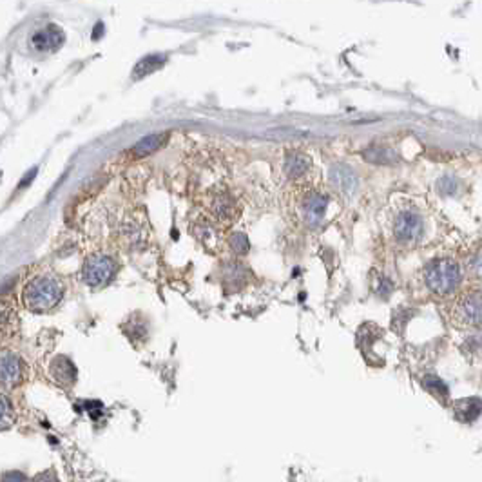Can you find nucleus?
<instances>
[{"label": "nucleus", "instance_id": "f8f14e48", "mask_svg": "<svg viewBox=\"0 0 482 482\" xmlns=\"http://www.w3.org/2000/svg\"><path fill=\"white\" fill-rule=\"evenodd\" d=\"M169 135L167 133H156V135H149L142 138L138 144L133 147V153L136 156H147V154H153L154 151H158L163 144L167 142Z\"/></svg>", "mask_w": 482, "mask_h": 482}, {"label": "nucleus", "instance_id": "20e7f679", "mask_svg": "<svg viewBox=\"0 0 482 482\" xmlns=\"http://www.w3.org/2000/svg\"><path fill=\"white\" fill-rule=\"evenodd\" d=\"M118 265L111 256L105 254H96L91 256L84 265L82 278L91 287H104L116 276Z\"/></svg>", "mask_w": 482, "mask_h": 482}, {"label": "nucleus", "instance_id": "f03ea898", "mask_svg": "<svg viewBox=\"0 0 482 482\" xmlns=\"http://www.w3.org/2000/svg\"><path fill=\"white\" fill-rule=\"evenodd\" d=\"M62 299V285L53 278L40 276L24 289V305L33 312L53 310Z\"/></svg>", "mask_w": 482, "mask_h": 482}, {"label": "nucleus", "instance_id": "aec40b11", "mask_svg": "<svg viewBox=\"0 0 482 482\" xmlns=\"http://www.w3.org/2000/svg\"><path fill=\"white\" fill-rule=\"evenodd\" d=\"M439 190H441L442 194H446V196L455 194V190H457L455 180H451V178H442L441 183H439Z\"/></svg>", "mask_w": 482, "mask_h": 482}, {"label": "nucleus", "instance_id": "423d86ee", "mask_svg": "<svg viewBox=\"0 0 482 482\" xmlns=\"http://www.w3.org/2000/svg\"><path fill=\"white\" fill-rule=\"evenodd\" d=\"M326 207H329V198L324 194L319 193H310L303 202V220L307 223L308 227L316 229V227L321 225L323 221L324 212H326Z\"/></svg>", "mask_w": 482, "mask_h": 482}, {"label": "nucleus", "instance_id": "ddd939ff", "mask_svg": "<svg viewBox=\"0 0 482 482\" xmlns=\"http://www.w3.org/2000/svg\"><path fill=\"white\" fill-rule=\"evenodd\" d=\"M167 62L165 54H149V57H144L140 62L136 63L135 71H133V77L138 80V78H144L151 73L158 71L160 68H163V63Z\"/></svg>", "mask_w": 482, "mask_h": 482}, {"label": "nucleus", "instance_id": "7ed1b4c3", "mask_svg": "<svg viewBox=\"0 0 482 482\" xmlns=\"http://www.w3.org/2000/svg\"><path fill=\"white\" fill-rule=\"evenodd\" d=\"M451 319L459 329L482 326V289H468L460 294L451 308Z\"/></svg>", "mask_w": 482, "mask_h": 482}, {"label": "nucleus", "instance_id": "a211bd4d", "mask_svg": "<svg viewBox=\"0 0 482 482\" xmlns=\"http://www.w3.org/2000/svg\"><path fill=\"white\" fill-rule=\"evenodd\" d=\"M230 247L236 254H247L248 253V239L247 236L241 234V232H236V234L230 236Z\"/></svg>", "mask_w": 482, "mask_h": 482}, {"label": "nucleus", "instance_id": "4468645a", "mask_svg": "<svg viewBox=\"0 0 482 482\" xmlns=\"http://www.w3.org/2000/svg\"><path fill=\"white\" fill-rule=\"evenodd\" d=\"M308 165H310L308 156H305V154L301 153H292L285 160V172H287L289 178L296 180V178H301V176L307 172Z\"/></svg>", "mask_w": 482, "mask_h": 482}, {"label": "nucleus", "instance_id": "6e6552de", "mask_svg": "<svg viewBox=\"0 0 482 482\" xmlns=\"http://www.w3.org/2000/svg\"><path fill=\"white\" fill-rule=\"evenodd\" d=\"M330 181L345 196H352L357 189V176L348 165L338 163L330 169Z\"/></svg>", "mask_w": 482, "mask_h": 482}, {"label": "nucleus", "instance_id": "f257e3e1", "mask_svg": "<svg viewBox=\"0 0 482 482\" xmlns=\"http://www.w3.org/2000/svg\"><path fill=\"white\" fill-rule=\"evenodd\" d=\"M460 280H462L460 265L451 257H437L424 269L426 287L437 296H450L460 285Z\"/></svg>", "mask_w": 482, "mask_h": 482}, {"label": "nucleus", "instance_id": "412c9836", "mask_svg": "<svg viewBox=\"0 0 482 482\" xmlns=\"http://www.w3.org/2000/svg\"><path fill=\"white\" fill-rule=\"evenodd\" d=\"M8 423H9V401H8V397L2 396V426L8 428Z\"/></svg>", "mask_w": 482, "mask_h": 482}, {"label": "nucleus", "instance_id": "4be33fe9", "mask_svg": "<svg viewBox=\"0 0 482 482\" xmlns=\"http://www.w3.org/2000/svg\"><path fill=\"white\" fill-rule=\"evenodd\" d=\"M11 479H17V481H24V475H20V474H6L4 475V481H11Z\"/></svg>", "mask_w": 482, "mask_h": 482}, {"label": "nucleus", "instance_id": "1a4fd4ad", "mask_svg": "<svg viewBox=\"0 0 482 482\" xmlns=\"http://www.w3.org/2000/svg\"><path fill=\"white\" fill-rule=\"evenodd\" d=\"M51 375H53V379L60 386L69 388L77 381V368H75V365H73L68 357L60 356L51 363Z\"/></svg>", "mask_w": 482, "mask_h": 482}, {"label": "nucleus", "instance_id": "f3484780", "mask_svg": "<svg viewBox=\"0 0 482 482\" xmlns=\"http://www.w3.org/2000/svg\"><path fill=\"white\" fill-rule=\"evenodd\" d=\"M365 158L372 163H383V165L396 162V156L388 149H368L365 153Z\"/></svg>", "mask_w": 482, "mask_h": 482}, {"label": "nucleus", "instance_id": "39448f33", "mask_svg": "<svg viewBox=\"0 0 482 482\" xmlns=\"http://www.w3.org/2000/svg\"><path fill=\"white\" fill-rule=\"evenodd\" d=\"M393 234L402 243H412L423 234V218L415 211H402L393 223Z\"/></svg>", "mask_w": 482, "mask_h": 482}, {"label": "nucleus", "instance_id": "6ab92c4d", "mask_svg": "<svg viewBox=\"0 0 482 482\" xmlns=\"http://www.w3.org/2000/svg\"><path fill=\"white\" fill-rule=\"evenodd\" d=\"M469 271H472V274H474L475 278L482 280V248L479 253H475L474 256H472V259H469Z\"/></svg>", "mask_w": 482, "mask_h": 482}, {"label": "nucleus", "instance_id": "9b49d317", "mask_svg": "<svg viewBox=\"0 0 482 482\" xmlns=\"http://www.w3.org/2000/svg\"><path fill=\"white\" fill-rule=\"evenodd\" d=\"M453 414L462 423H474L482 414V401L479 397H468L453 402Z\"/></svg>", "mask_w": 482, "mask_h": 482}, {"label": "nucleus", "instance_id": "2eb2a0df", "mask_svg": "<svg viewBox=\"0 0 482 482\" xmlns=\"http://www.w3.org/2000/svg\"><path fill=\"white\" fill-rule=\"evenodd\" d=\"M423 384L428 388V392H432L433 396L437 397V399H442V401H444V399L448 397L446 384L442 383L439 377H435V375H426V377L423 379Z\"/></svg>", "mask_w": 482, "mask_h": 482}, {"label": "nucleus", "instance_id": "0eeeda50", "mask_svg": "<svg viewBox=\"0 0 482 482\" xmlns=\"http://www.w3.org/2000/svg\"><path fill=\"white\" fill-rule=\"evenodd\" d=\"M63 42H66V35H63L62 27L54 26V24L35 33V36L31 38L33 47L38 51H57L59 47H62Z\"/></svg>", "mask_w": 482, "mask_h": 482}, {"label": "nucleus", "instance_id": "9d476101", "mask_svg": "<svg viewBox=\"0 0 482 482\" xmlns=\"http://www.w3.org/2000/svg\"><path fill=\"white\" fill-rule=\"evenodd\" d=\"M0 374H2V383H4L6 386L18 383V381H20V375H22L20 359H18L15 354H11V352H4V354H2V361H0Z\"/></svg>", "mask_w": 482, "mask_h": 482}, {"label": "nucleus", "instance_id": "dca6fc26", "mask_svg": "<svg viewBox=\"0 0 482 482\" xmlns=\"http://www.w3.org/2000/svg\"><path fill=\"white\" fill-rule=\"evenodd\" d=\"M214 212L221 220H229V218H232V212H234V202L229 196H220L214 202Z\"/></svg>", "mask_w": 482, "mask_h": 482}]
</instances>
